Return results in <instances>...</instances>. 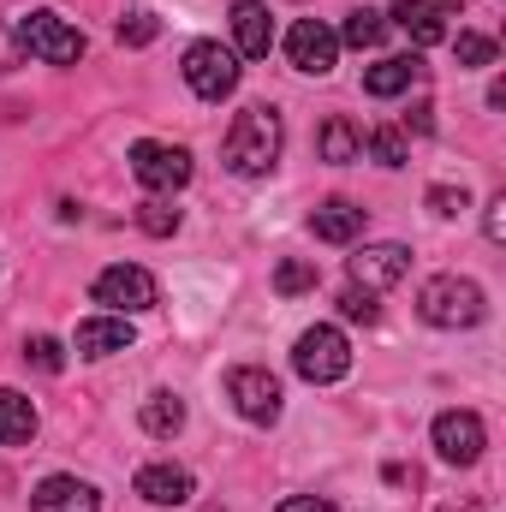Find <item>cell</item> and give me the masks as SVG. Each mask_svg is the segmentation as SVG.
Returning a JSON list of instances; mask_svg holds the SVG:
<instances>
[{"label":"cell","instance_id":"29","mask_svg":"<svg viewBox=\"0 0 506 512\" xmlns=\"http://www.w3.org/2000/svg\"><path fill=\"white\" fill-rule=\"evenodd\" d=\"M155 30H161V24H155V12H131V18H120V42H126V48H149V42H155Z\"/></svg>","mask_w":506,"mask_h":512},{"label":"cell","instance_id":"7","mask_svg":"<svg viewBox=\"0 0 506 512\" xmlns=\"http://www.w3.org/2000/svg\"><path fill=\"white\" fill-rule=\"evenodd\" d=\"M131 173H137L143 191L173 197V191L191 179V155H185L179 143H155V137H143V143H131Z\"/></svg>","mask_w":506,"mask_h":512},{"label":"cell","instance_id":"26","mask_svg":"<svg viewBox=\"0 0 506 512\" xmlns=\"http://www.w3.org/2000/svg\"><path fill=\"white\" fill-rule=\"evenodd\" d=\"M453 54H459V66H465V72H477V66H495V42H489V36H477V30H459Z\"/></svg>","mask_w":506,"mask_h":512},{"label":"cell","instance_id":"6","mask_svg":"<svg viewBox=\"0 0 506 512\" xmlns=\"http://www.w3.org/2000/svg\"><path fill=\"white\" fill-rule=\"evenodd\" d=\"M179 72H185L191 96H203V102H227L239 90V54L221 48V42H191Z\"/></svg>","mask_w":506,"mask_h":512},{"label":"cell","instance_id":"5","mask_svg":"<svg viewBox=\"0 0 506 512\" xmlns=\"http://www.w3.org/2000/svg\"><path fill=\"white\" fill-rule=\"evenodd\" d=\"M90 298H96V304H108L114 316H143V310H155V304H161V286H155V274H149V268H137V262H114V268H102V274H96Z\"/></svg>","mask_w":506,"mask_h":512},{"label":"cell","instance_id":"20","mask_svg":"<svg viewBox=\"0 0 506 512\" xmlns=\"http://www.w3.org/2000/svg\"><path fill=\"white\" fill-rule=\"evenodd\" d=\"M316 149H322V161H334V167H346V161H358V155H364V131L352 126L346 114H334L328 126L316 131Z\"/></svg>","mask_w":506,"mask_h":512},{"label":"cell","instance_id":"35","mask_svg":"<svg viewBox=\"0 0 506 512\" xmlns=\"http://www.w3.org/2000/svg\"><path fill=\"white\" fill-rule=\"evenodd\" d=\"M441 512H471V507H441Z\"/></svg>","mask_w":506,"mask_h":512},{"label":"cell","instance_id":"33","mask_svg":"<svg viewBox=\"0 0 506 512\" xmlns=\"http://www.w3.org/2000/svg\"><path fill=\"white\" fill-rule=\"evenodd\" d=\"M405 126H411V131H435V108H429V102H417V108H411V120H405Z\"/></svg>","mask_w":506,"mask_h":512},{"label":"cell","instance_id":"24","mask_svg":"<svg viewBox=\"0 0 506 512\" xmlns=\"http://www.w3.org/2000/svg\"><path fill=\"white\" fill-rule=\"evenodd\" d=\"M364 149L376 155L381 167H405V155H411V143H405V131H399V126L370 131V143H364Z\"/></svg>","mask_w":506,"mask_h":512},{"label":"cell","instance_id":"1","mask_svg":"<svg viewBox=\"0 0 506 512\" xmlns=\"http://www.w3.org/2000/svg\"><path fill=\"white\" fill-rule=\"evenodd\" d=\"M280 143H286L280 114H274L268 102H251V108H239V120H233V131H227V143H221V161H227L239 179H262V173H274V161H280Z\"/></svg>","mask_w":506,"mask_h":512},{"label":"cell","instance_id":"32","mask_svg":"<svg viewBox=\"0 0 506 512\" xmlns=\"http://www.w3.org/2000/svg\"><path fill=\"white\" fill-rule=\"evenodd\" d=\"M483 227H489V239H495V245L506 239V197H495V203H489V221H483Z\"/></svg>","mask_w":506,"mask_h":512},{"label":"cell","instance_id":"13","mask_svg":"<svg viewBox=\"0 0 506 512\" xmlns=\"http://www.w3.org/2000/svg\"><path fill=\"white\" fill-rule=\"evenodd\" d=\"M30 512H102V495L84 477H42L30 495Z\"/></svg>","mask_w":506,"mask_h":512},{"label":"cell","instance_id":"3","mask_svg":"<svg viewBox=\"0 0 506 512\" xmlns=\"http://www.w3.org/2000/svg\"><path fill=\"white\" fill-rule=\"evenodd\" d=\"M12 36H18L24 54H36L48 66H78L84 60V30H72L60 12H30V18H18Z\"/></svg>","mask_w":506,"mask_h":512},{"label":"cell","instance_id":"14","mask_svg":"<svg viewBox=\"0 0 506 512\" xmlns=\"http://www.w3.org/2000/svg\"><path fill=\"white\" fill-rule=\"evenodd\" d=\"M137 495L149 507H185L191 501V471L185 465H143L137 471Z\"/></svg>","mask_w":506,"mask_h":512},{"label":"cell","instance_id":"11","mask_svg":"<svg viewBox=\"0 0 506 512\" xmlns=\"http://www.w3.org/2000/svg\"><path fill=\"white\" fill-rule=\"evenodd\" d=\"M411 274V251L405 245H364L352 256V286L364 292H381V286H399Z\"/></svg>","mask_w":506,"mask_h":512},{"label":"cell","instance_id":"9","mask_svg":"<svg viewBox=\"0 0 506 512\" xmlns=\"http://www.w3.org/2000/svg\"><path fill=\"white\" fill-rule=\"evenodd\" d=\"M429 435H435V453H441L447 465H477L483 447H489V429H483L477 411H441Z\"/></svg>","mask_w":506,"mask_h":512},{"label":"cell","instance_id":"4","mask_svg":"<svg viewBox=\"0 0 506 512\" xmlns=\"http://www.w3.org/2000/svg\"><path fill=\"white\" fill-rule=\"evenodd\" d=\"M292 370L304 376V382H340L346 370H352V346H346V334L340 328H328V322H316V328H304L298 334V346H292Z\"/></svg>","mask_w":506,"mask_h":512},{"label":"cell","instance_id":"30","mask_svg":"<svg viewBox=\"0 0 506 512\" xmlns=\"http://www.w3.org/2000/svg\"><path fill=\"white\" fill-rule=\"evenodd\" d=\"M429 209L453 221V215H465V209H471V197H465V185H459V191H453V185H429Z\"/></svg>","mask_w":506,"mask_h":512},{"label":"cell","instance_id":"17","mask_svg":"<svg viewBox=\"0 0 506 512\" xmlns=\"http://www.w3.org/2000/svg\"><path fill=\"white\" fill-rule=\"evenodd\" d=\"M233 36H239V54L245 60H262L274 48V18H268L262 0H239L233 6Z\"/></svg>","mask_w":506,"mask_h":512},{"label":"cell","instance_id":"21","mask_svg":"<svg viewBox=\"0 0 506 512\" xmlns=\"http://www.w3.org/2000/svg\"><path fill=\"white\" fill-rule=\"evenodd\" d=\"M137 423H143L155 441H167V435H179V429H185V405H179L173 393H149V399H143V411H137Z\"/></svg>","mask_w":506,"mask_h":512},{"label":"cell","instance_id":"19","mask_svg":"<svg viewBox=\"0 0 506 512\" xmlns=\"http://www.w3.org/2000/svg\"><path fill=\"white\" fill-rule=\"evenodd\" d=\"M36 435V405L18 387H0V447H24Z\"/></svg>","mask_w":506,"mask_h":512},{"label":"cell","instance_id":"10","mask_svg":"<svg viewBox=\"0 0 506 512\" xmlns=\"http://www.w3.org/2000/svg\"><path fill=\"white\" fill-rule=\"evenodd\" d=\"M286 60H292L298 72L322 78V72H334V60H340V36H334L322 18H298V24L286 30Z\"/></svg>","mask_w":506,"mask_h":512},{"label":"cell","instance_id":"18","mask_svg":"<svg viewBox=\"0 0 506 512\" xmlns=\"http://www.w3.org/2000/svg\"><path fill=\"white\" fill-rule=\"evenodd\" d=\"M417 78H423V60H417V54H393V60H381V66L364 72V90L387 102V96H405Z\"/></svg>","mask_w":506,"mask_h":512},{"label":"cell","instance_id":"31","mask_svg":"<svg viewBox=\"0 0 506 512\" xmlns=\"http://www.w3.org/2000/svg\"><path fill=\"white\" fill-rule=\"evenodd\" d=\"M280 512H334V501H316V495H286Z\"/></svg>","mask_w":506,"mask_h":512},{"label":"cell","instance_id":"34","mask_svg":"<svg viewBox=\"0 0 506 512\" xmlns=\"http://www.w3.org/2000/svg\"><path fill=\"white\" fill-rule=\"evenodd\" d=\"M12 60H18V36H6V30H0V72H6Z\"/></svg>","mask_w":506,"mask_h":512},{"label":"cell","instance_id":"16","mask_svg":"<svg viewBox=\"0 0 506 512\" xmlns=\"http://www.w3.org/2000/svg\"><path fill=\"white\" fill-rule=\"evenodd\" d=\"M310 233H316L322 245H352V239L364 233V209L346 203V197H328V203L310 215Z\"/></svg>","mask_w":506,"mask_h":512},{"label":"cell","instance_id":"22","mask_svg":"<svg viewBox=\"0 0 506 512\" xmlns=\"http://www.w3.org/2000/svg\"><path fill=\"white\" fill-rule=\"evenodd\" d=\"M334 36H340V42H352V48H376L381 36H387V12L358 6V12H346V24H340Z\"/></svg>","mask_w":506,"mask_h":512},{"label":"cell","instance_id":"23","mask_svg":"<svg viewBox=\"0 0 506 512\" xmlns=\"http://www.w3.org/2000/svg\"><path fill=\"white\" fill-rule=\"evenodd\" d=\"M274 292H286V298H298V292H316V262H304V256H286V262L274 268Z\"/></svg>","mask_w":506,"mask_h":512},{"label":"cell","instance_id":"27","mask_svg":"<svg viewBox=\"0 0 506 512\" xmlns=\"http://www.w3.org/2000/svg\"><path fill=\"white\" fill-rule=\"evenodd\" d=\"M24 358H30L42 376H60V370H66V346H60V340H48V334L24 340Z\"/></svg>","mask_w":506,"mask_h":512},{"label":"cell","instance_id":"15","mask_svg":"<svg viewBox=\"0 0 506 512\" xmlns=\"http://www.w3.org/2000/svg\"><path fill=\"white\" fill-rule=\"evenodd\" d=\"M131 346V316H90L78 322V358H114Z\"/></svg>","mask_w":506,"mask_h":512},{"label":"cell","instance_id":"2","mask_svg":"<svg viewBox=\"0 0 506 512\" xmlns=\"http://www.w3.org/2000/svg\"><path fill=\"white\" fill-rule=\"evenodd\" d=\"M417 316H423L429 328H477V322L489 316V298H483V286L465 280V274H435V280H423V292H417Z\"/></svg>","mask_w":506,"mask_h":512},{"label":"cell","instance_id":"8","mask_svg":"<svg viewBox=\"0 0 506 512\" xmlns=\"http://www.w3.org/2000/svg\"><path fill=\"white\" fill-rule=\"evenodd\" d=\"M227 399L239 405L245 423H280V405H286L280 376H268L262 364H239V370L227 376Z\"/></svg>","mask_w":506,"mask_h":512},{"label":"cell","instance_id":"28","mask_svg":"<svg viewBox=\"0 0 506 512\" xmlns=\"http://www.w3.org/2000/svg\"><path fill=\"white\" fill-rule=\"evenodd\" d=\"M340 316H346V322H364V328H370V322L381 316L376 292H364V286H346V292H340Z\"/></svg>","mask_w":506,"mask_h":512},{"label":"cell","instance_id":"25","mask_svg":"<svg viewBox=\"0 0 506 512\" xmlns=\"http://www.w3.org/2000/svg\"><path fill=\"white\" fill-rule=\"evenodd\" d=\"M137 227H143L149 239H173V233H179V209H167L161 197H149V203L137 209Z\"/></svg>","mask_w":506,"mask_h":512},{"label":"cell","instance_id":"12","mask_svg":"<svg viewBox=\"0 0 506 512\" xmlns=\"http://www.w3.org/2000/svg\"><path fill=\"white\" fill-rule=\"evenodd\" d=\"M447 18H453V6H447V0H393V24H399L417 48L447 42Z\"/></svg>","mask_w":506,"mask_h":512}]
</instances>
